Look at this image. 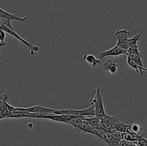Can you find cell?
Returning a JSON list of instances; mask_svg holds the SVG:
<instances>
[{
	"instance_id": "21",
	"label": "cell",
	"mask_w": 147,
	"mask_h": 146,
	"mask_svg": "<svg viewBox=\"0 0 147 146\" xmlns=\"http://www.w3.org/2000/svg\"><path fill=\"white\" fill-rule=\"evenodd\" d=\"M119 146H138L136 145V143H134V142L128 141L126 140H121L119 143Z\"/></svg>"
},
{
	"instance_id": "25",
	"label": "cell",
	"mask_w": 147,
	"mask_h": 146,
	"mask_svg": "<svg viewBox=\"0 0 147 146\" xmlns=\"http://www.w3.org/2000/svg\"><path fill=\"white\" fill-rule=\"evenodd\" d=\"M0 53H1V50H0ZM0 65H2V63H1V62H0Z\"/></svg>"
},
{
	"instance_id": "1",
	"label": "cell",
	"mask_w": 147,
	"mask_h": 146,
	"mask_svg": "<svg viewBox=\"0 0 147 146\" xmlns=\"http://www.w3.org/2000/svg\"><path fill=\"white\" fill-rule=\"evenodd\" d=\"M52 113L57 115H71L81 117H93L96 115L94 106L92 105L86 109L82 110H73V109H53Z\"/></svg>"
},
{
	"instance_id": "2",
	"label": "cell",
	"mask_w": 147,
	"mask_h": 146,
	"mask_svg": "<svg viewBox=\"0 0 147 146\" xmlns=\"http://www.w3.org/2000/svg\"><path fill=\"white\" fill-rule=\"evenodd\" d=\"M0 29H3L4 31H5L6 32L8 33L9 34H10L11 36L14 37V38L17 39V40H19L20 42H22V44H24V45H25L26 47H27V48L29 49V51H30V55H32V56L34 55V54H35L37 52H38L39 50H40V48H39V47H37V46L34 45V44L30 43L29 42H27V40H24L23 37H22L20 35V34H17V33L15 31V30L11 29H9V27H7L6 25H4V23L1 21V18H0Z\"/></svg>"
},
{
	"instance_id": "19",
	"label": "cell",
	"mask_w": 147,
	"mask_h": 146,
	"mask_svg": "<svg viewBox=\"0 0 147 146\" xmlns=\"http://www.w3.org/2000/svg\"><path fill=\"white\" fill-rule=\"evenodd\" d=\"M142 31H140V32L138 33V34H135V35L134 36V37H132L131 38L129 39V45H130V47H131V46L137 45V42L139 41V40H140L141 35H142Z\"/></svg>"
},
{
	"instance_id": "13",
	"label": "cell",
	"mask_w": 147,
	"mask_h": 146,
	"mask_svg": "<svg viewBox=\"0 0 147 146\" xmlns=\"http://www.w3.org/2000/svg\"><path fill=\"white\" fill-rule=\"evenodd\" d=\"M85 120L93 128L101 127V122H100V117L99 116H93V117H85Z\"/></svg>"
},
{
	"instance_id": "15",
	"label": "cell",
	"mask_w": 147,
	"mask_h": 146,
	"mask_svg": "<svg viewBox=\"0 0 147 146\" xmlns=\"http://www.w3.org/2000/svg\"><path fill=\"white\" fill-rule=\"evenodd\" d=\"M144 135H138L136 133H132V132H129V133H123V140L136 143Z\"/></svg>"
},
{
	"instance_id": "23",
	"label": "cell",
	"mask_w": 147,
	"mask_h": 146,
	"mask_svg": "<svg viewBox=\"0 0 147 146\" xmlns=\"http://www.w3.org/2000/svg\"><path fill=\"white\" fill-rule=\"evenodd\" d=\"M5 118H6V117H4V116L2 115V113H1V112H0V120H3V119H5Z\"/></svg>"
},
{
	"instance_id": "6",
	"label": "cell",
	"mask_w": 147,
	"mask_h": 146,
	"mask_svg": "<svg viewBox=\"0 0 147 146\" xmlns=\"http://www.w3.org/2000/svg\"><path fill=\"white\" fill-rule=\"evenodd\" d=\"M0 18L9 20L22 21V22H29L30 21L26 16H24V17H20L17 14H11V13L8 12V11H5V10L2 9L1 7H0Z\"/></svg>"
},
{
	"instance_id": "12",
	"label": "cell",
	"mask_w": 147,
	"mask_h": 146,
	"mask_svg": "<svg viewBox=\"0 0 147 146\" xmlns=\"http://www.w3.org/2000/svg\"><path fill=\"white\" fill-rule=\"evenodd\" d=\"M121 139L116 137L113 133H107V138L105 143L108 145V146H119V143Z\"/></svg>"
},
{
	"instance_id": "4",
	"label": "cell",
	"mask_w": 147,
	"mask_h": 146,
	"mask_svg": "<svg viewBox=\"0 0 147 146\" xmlns=\"http://www.w3.org/2000/svg\"><path fill=\"white\" fill-rule=\"evenodd\" d=\"M17 111H21L25 113H34V114H47L52 113L53 109L45 107L40 105H34L30 107H14Z\"/></svg>"
},
{
	"instance_id": "11",
	"label": "cell",
	"mask_w": 147,
	"mask_h": 146,
	"mask_svg": "<svg viewBox=\"0 0 147 146\" xmlns=\"http://www.w3.org/2000/svg\"><path fill=\"white\" fill-rule=\"evenodd\" d=\"M113 126L116 131L121 132V133H129V132H130L131 124L120 121V120L116 121L113 125Z\"/></svg>"
},
{
	"instance_id": "10",
	"label": "cell",
	"mask_w": 147,
	"mask_h": 146,
	"mask_svg": "<svg viewBox=\"0 0 147 146\" xmlns=\"http://www.w3.org/2000/svg\"><path fill=\"white\" fill-rule=\"evenodd\" d=\"M106 115L100 117V122H101V127H103V128L104 129L106 132H108V133H115L116 130L114 129V127H113L112 123H111V122L107 119Z\"/></svg>"
},
{
	"instance_id": "7",
	"label": "cell",
	"mask_w": 147,
	"mask_h": 146,
	"mask_svg": "<svg viewBox=\"0 0 147 146\" xmlns=\"http://www.w3.org/2000/svg\"><path fill=\"white\" fill-rule=\"evenodd\" d=\"M73 127H74L76 131L78 133H81V132H84V133H90V134L94 135H95V131L94 129L85 120V117L83 120H81L79 123H76V124L73 125Z\"/></svg>"
},
{
	"instance_id": "22",
	"label": "cell",
	"mask_w": 147,
	"mask_h": 146,
	"mask_svg": "<svg viewBox=\"0 0 147 146\" xmlns=\"http://www.w3.org/2000/svg\"><path fill=\"white\" fill-rule=\"evenodd\" d=\"M136 143L138 146H147V139L142 137Z\"/></svg>"
},
{
	"instance_id": "3",
	"label": "cell",
	"mask_w": 147,
	"mask_h": 146,
	"mask_svg": "<svg viewBox=\"0 0 147 146\" xmlns=\"http://www.w3.org/2000/svg\"><path fill=\"white\" fill-rule=\"evenodd\" d=\"M89 101H90V104L94 106L95 113H96V116L101 117V116L106 115V111H105L104 105H103L101 92H100V89L99 87L96 89V94L92 98H90Z\"/></svg>"
},
{
	"instance_id": "17",
	"label": "cell",
	"mask_w": 147,
	"mask_h": 146,
	"mask_svg": "<svg viewBox=\"0 0 147 146\" xmlns=\"http://www.w3.org/2000/svg\"><path fill=\"white\" fill-rule=\"evenodd\" d=\"M142 130H143V127H142L139 123H136V122H134V123L131 124L130 132L136 133V134L138 135H142Z\"/></svg>"
},
{
	"instance_id": "8",
	"label": "cell",
	"mask_w": 147,
	"mask_h": 146,
	"mask_svg": "<svg viewBox=\"0 0 147 146\" xmlns=\"http://www.w3.org/2000/svg\"><path fill=\"white\" fill-rule=\"evenodd\" d=\"M130 34L131 31L126 29L116 30L114 34L115 37L117 39V44H116V45H119L121 43L129 40V36L130 35Z\"/></svg>"
},
{
	"instance_id": "9",
	"label": "cell",
	"mask_w": 147,
	"mask_h": 146,
	"mask_svg": "<svg viewBox=\"0 0 147 146\" xmlns=\"http://www.w3.org/2000/svg\"><path fill=\"white\" fill-rule=\"evenodd\" d=\"M103 67L105 70H106V72H108L111 74H116L119 69L116 60H111V59H109L103 63Z\"/></svg>"
},
{
	"instance_id": "24",
	"label": "cell",
	"mask_w": 147,
	"mask_h": 146,
	"mask_svg": "<svg viewBox=\"0 0 147 146\" xmlns=\"http://www.w3.org/2000/svg\"><path fill=\"white\" fill-rule=\"evenodd\" d=\"M141 69H142V71H145V72H147V68H146V67H142V68H141Z\"/></svg>"
},
{
	"instance_id": "16",
	"label": "cell",
	"mask_w": 147,
	"mask_h": 146,
	"mask_svg": "<svg viewBox=\"0 0 147 146\" xmlns=\"http://www.w3.org/2000/svg\"><path fill=\"white\" fill-rule=\"evenodd\" d=\"M126 62H127V64H129L131 67H132V68H133L134 70L136 72L140 73L141 74H143V71H142V69H141L142 67H140V66L138 65L136 63H135L131 59L129 58V57H127V60H126Z\"/></svg>"
},
{
	"instance_id": "14",
	"label": "cell",
	"mask_w": 147,
	"mask_h": 146,
	"mask_svg": "<svg viewBox=\"0 0 147 146\" xmlns=\"http://www.w3.org/2000/svg\"><path fill=\"white\" fill-rule=\"evenodd\" d=\"M83 58L86 62L88 63L89 64H91L93 67H98V66L100 64V59H97L93 54H84Z\"/></svg>"
},
{
	"instance_id": "5",
	"label": "cell",
	"mask_w": 147,
	"mask_h": 146,
	"mask_svg": "<svg viewBox=\"0 0 147 146\" xmlns=\"http://www.w3.org/2000/svg\"><path fill=\"white\" fill-rule=\"evenodd\" d=\"M127 54V50H123V49L120 48L119 47L117 46H114L112 48L109 49V50H104V51H100L99 52V58L103 59L108 56H119L122 55V54Z\"/></svg>"
},
{
	"instance_id": "20",
	"label": "cell",
	"mask_w": 147,
	"mask_h": 146,
	"mask_svg": "<svg viewBox=\"0 0 147 146\" xmlns=\"http://www.w3.org/2000/svg\"><path fill=\"white\" fill-rule=\"evenodd\" d=\"M6 31L0 29V47H4L6 45Z\"/></svg>"
},
{
	"instance_id": "18",
	"label": "cell",
	"mask_w": 147,
	"mask_h": 146,
	"mask_svg": "<svg viewBox=\"0 0 147 146\" xmlns=\"http://www.w3.org/2000/svg\"><path fill=\"white\" fill-rule=\"evenodd\" d=\"M127 57L131 59L135 63L138 64L140 67H144L143 62H142V57L143 55H137V54H127Z\"/></svg>"
}]
</instances>
